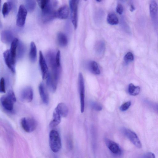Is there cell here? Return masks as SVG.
Returning <instances> with one entry per match:
<instances>
[{"instance_id":"obj_1","label":"cell","mask_w":158,"mask_h":158,"mask_svg":"<svg viewBox=\"0 0 158 158\" xmlns=\"http://www.w3.org/2000/svg\"><path fill=\"white\" fill-rule=\"evenodd\" d=\"M57 5V1L48 0L46 5L42 9V19L44 22H49L57 18L55 9Z\"/></svg>"},{"instance_id":"obj_2","label":"cell","mask_w":158,"mask_h":158,"mask_svg":"<svg viewBox=\"0 0 158 158\" xmlns=\"http://www.w3.org/2000/svg\"><path fill=\"white\" fill-rule=\"evenodd\" d=\"M17 99L14 92L9 91L7 94L2 96L1 102L3 107L8 112H12L14 110V103Z\"/></svg>"},{"instance_id":"obj_3","label":"cell","mask_w":158,"mask_h":158,"mask_svg":"<svg viewBox=\"0 0 158 158\" xmlns=\"http://www.w3.org/2000/svg\"><path fill=\"white\" fill-rule=\"evenodd\" d=\"M49 144L51 150L54 153L59 152L62 148V141L58 132L52 130L49 134Z\"/></svg>"},{"instance_id":"obj_4","label":"cell","mask_w":158,"mask_h":158,"mask_svg":"<svg viewBox=\"0 0 158 158\" xmlns=\"http://www.w3.org/2000/svg\"><path fill=\"white\" fill-rule=\"evenodd\" d=\"M21 125L24 131L28 133L31 132L36 129L37 123L34 119L24 117L21 120Z\"/></svg>"},{"instance_id":"obj_5","label":"cell","mask_w":158,"mask_h":158,"mask_svg":"<svg viewBox=\"0 0 158 158\" xmlns=\"http://www.w3.org/2000/svg\"><path fill=\"white\" fill-rule=\"evenodd\" d=\"M79 1L71 0L69 1L71 17L72 23L75 29H76L78 24V9Z\"/></svg>"},{"instance_id":"obj_6","label":"cell","mask_w":158,"mask_h":158,"mask_svg":"<svg viewBox=\"0 0 158 158\" xmlns=\"http://www.w3.org/2000/svg\"><path fill=\"white\" fill-rule=\"evenodd\" d=\"M123 132L125 135L135 146L139 149L142 148L141 142L135 133L126 128L123 129Z\"/></svg>"},{"instance_id":"obj_7","label":"cell","mask_w":158,"mask_h":158,"mask_svg":"<svg viewBox=\"0 0 158 158\" xmlns=\"http://www.w3.org/2000/svg\"><path fill=\"white\" fill-rule=\"evenodd\" d=\"M27 14V10L23 5L19 7L17 19V25L19 27H23L25 23Z\"/></svg>"},{"instance_id":"obj_8","label":"cell","mask_w":158,"mask_h":158,"mask_svg":"<svg viewBox=\"0 0 158 158\" xmlns=\"http://www.w3.org/2000/svg\"><path fill=\"white\" fill-rule=\"evenodd\" d=\"M79 88L81 103V111L82 113L85 108V84L83 77L81 73H80L79 76Z\"/></svg>"},{"instance_id":"obj_9","label":"cell","mask_w":158,"mask_h":158,"mask_svg":"<svg viewBox=\"0 0 158 158\" xmlns=\"http://www.w3.org/2000/svg\"><path fill=\"white\" fill-rule=\"evenodd\" d=\"M3 57L5 63L11 71L14 73L15 72L16 60L12 57L10 50H8L3 53Z\"/></svg>"},{"instance_id":"obj_10","label":"cell","mask_w":158,"mask_h":158,"mask_svg":"<svg viewBox=\"0 0 158 158\" xmlns=\"http://www.w3.org/2000/svg\"><path fill=\"white\" fill-rule=\"evenodd\" d=\"M20 98L23 102H31L33 98V92L32 88L28 86L24 88L21 92Z\"/></svg>"},{"instance_id":"obj_11","label":"cell","mask_w":158,"mask_h":158,"mask_svg":"<svg viewBox=\"0 0 158 158\" xmlns=\"http://www.w3.org/2000/svg\"><path fill=\"white\" fill-rule=\"evenodd\" d=\"M39 63L42 79H45L49 71H48L46 60L42 52L41 51L39 52Z\"/></svg>"},{"instance_id":"obj_12","label":"cell","mask_w":158,"mask_h":158,"mask_svg":"<svg viewBox=\"0 0 158 158\" xmlns=\"http://www.w3.org/2000/svg\"><path fill=\"white\" fill-rule=\"evenodd\" d=\"M105 141L107 147L112 153L119 155L121 153V150L117 144L108 139H106Z\"/></svg>"},{"instance_id":"obj_13","label":"cell","mask_w":158,"mask_h":158,"mask_svg":"<svg viewBox=\"0 0 158 158\" xmlns=\"http://www.w3.org/2000/svg\"><path fill=\"white\" fill-rule=\"evenodd\" d=\"M39 91L41 98L43 103L47 105L49 101V97L48 93L45 86L42 82L39 85Z\"/></svg>"},{"instance_id":"obj_14","label":"cell","mask_w":158,"mask_h":158,"mask_svg":"<svg viewBox=\"0 0 158 158\" xmlns=\"http://www.w3.org/2000/svg\"><path fill=\"white\" fill-rule=\"evenodd\" d=\"M70 12L69 7L67 5H63L60 7L57 11V18L66 19L69 17Z\"/></svg>"},{"instance_id":"obj_15","label":"cell","mask_w":158,"mask_h":158,"mask_svg":"<svg viewBox=\"0 0 158 158\" xmlns=\"http://www.w3.org/2000/svg\"><path fill=\"white\" fill-rule=\"evenodd\" d=\"M46 79L47 85L48 89L52 92H55L57 88L58 82L52 78L49 72Z\"/></svg>"},{"instance_id":"obj_16","label":"cell","mask_w":158,"mask_h":158,"mask_svg":"<svg viewBox=\"0 0 158 158\" xmlns=\"http://www.w3.org/2000/svg\"><path fill=\"white\" fill-rule=\"evenodd\" d=\"M62 116L55 108L53 113V119L50 124L51 128H54L59 125L61 122Z\"/></svg>"},{"instance_id":"obj_17","label":"cell","mask_w":158,"mask_h":158,"mask_svg":"<svg viewBox=\"0 0 158 158\" xmlns=\"http://www.w3.org/2000/svg\"><path fill=\"white\" fill-rule=\"evenodd\" d=\"M14 39V38L13 33L10 31L5 30L2 33L1 39L2 41L5 43H8L11 42Z\"/></svg>"},{"instance_id":"obj_18","label":"cell","mask_w":158,"mask_h":158,"mask_svg":"<svg viewBox=\"0 0 158 158\" xmlns=\"http://www.w3.org/2000/svg\"><path fill=\"white\" fill-rule=\"evenodd\" d=\"M150 11L151 17L153 20H155L157 17L158 7L155 1H151L150 5Z\"/></svg>"},{"instance_id":"obj_19","label":"cell","mask_w":158,"mask_h":158,"mask_svg":"<svg viewBox=\"0 0 158 158\" xmlns=\"http://www.w3.org/2000/svg\"><path fill=\"white\" fill-rule=\"evenodd\" d=\"M62 117H66L68 115L69 110L66 105L64 103H59L55 108Z\"/></svg>"},{"instance_id":"obj_20","label":"cell","mask_w":158,"mask_h":158,"mask_svg":"<svg viewBox=\"0 0 158 158\" xmlns=\"http://www.w3.org/2000/svg\"><path fill=\"white\" fill-rule=\"evenodd\" d=\"M37 57V48L34 42H32L30 44V49L29 53V57L32 63L36 62Z\"/></svg>"},{"instance_id":"obj_21","label":"cell","mask_w":158,"mask_h":158,"mask_svg":"<svg viewBox=\"0 0 158 158\" xmlns=\"http://www.w3.org/2000/svg\"><path fill=\"white\" fill-rule=\"evenodd\" d=\"M57 40L58 43L60 46L64 47L67 45L68 39L64 33L62 32L58 33L57 35Z\"/></svg>"},{"instance_id":"obj_22","label":"cell","mask_w":158,"mask_h":158,"mask_svg":"<svg viewBox=\"0 0 158 158\" xmlns=\"http://www.w3.org/2000/svg\"><path fill=\"white\" fill-rule=\"evenodd\" d=\"M19 43V41L17 38H15L11 42L10 51L13 58L16 60L17 51Z\"/></svg>"},{"instance_id":"obj_23","label":"cell","mask_w":158,"mask_h":158,"mask_svg":"<svg viewBox=\"0 0 158 158\" xmlns=\"http://www.w3.org/2000/svg\"><path fill=\"white\" fill-rule=\"evenodd\" d=\"M95 51L97 54L102 55L104 53L105 49V44L103 41H99L97 42L95 45Z\"/></svg>"},{"instance_id":"obj_24","label":"cell","mask_w":158,"mask_h":158,"mask_svg":"<svg viewBox=\"0 0 158 158\" xmlns=\"http://www.w3.org/2000/svg\"><path fill=\"white\" fill-rule=\"evenodd\" d=\"M89 70L92 73L96 75H98L100 74L101 71L98 64L94 61L89 62L88 65Z\"/></svg>"},{"instance_id":"obj_25","label":"cell","mask_w":158,"mask_h":158,"mask_svg":"<svg viewBox=\"0 0 158 158\" xmlns=\"http://www.w3.org/2000/svg\"><path fill=\"white\" fill-rule=\"evenodd\" d=\"M13 7V5L10 1L5 2L3 4L2 13L4 17H6L8 15Z\"/></svg>"},{"instance_id":"obj_26","label":"cell","mask_w":158,"mask_h":158,"mask_svg":"<svg viewBox=\"0 0 158 158\" xmlns=\"http://www.w3.org/2000/svg\"><path fill=\"white\" fill-rule=\"evenodd\" d=\"M107 21L109 24L111 25H116L119 22L118 17L113 13H110L108 14Z\"/></svg>"},{"instance_id":"obj_27","label":"cell","mask_w":158,"mask_h":158,"mask_svg":"<svg viewBox=\"0 0 158 158\" xmlns=\"http://www.w3.org/2000/svg\"><path fill=\"white\" fill-rule=\"evenodd\" d=\"M128 91L129 94L132 96L138 95L140 91V88L138 86H135L132 83L129 85Z\"/></svg>"},{"instance_id":"obj_28","label":"cell","mask_w":158,"mask_h":158,"mask_svg":"<svg viewBox=\"0 0 158 158\" xmlns=\"http://www.w3.org/2000/svg\"><path fill=\"white\" fill-rule=\"evenodd\" d=\"M26 8L29 12H32L35 9L36 2L33 0H27L26 1Z\"/></svg>"},{"instance_id":"obj_29","label":"cell","mask_w":158,"mask_h":158,"mask_svg":"<svg viewBox=\"0 0 158 158\" xmlns=\"http://www.w3.org/2000/svg\"><path fill=\"white\" fill-rule=\"evenodd\" d=\"M134 59L133 54L130 52L128 53L125 56L124 59L126 63H128L133 61Z\"/></svg>"},{"instance_id":"obj_30","label":"cell","mask_w":158,"mask_h":158,"mask_svg":"<svg viewBox=\"0 0 158 158\" xmlns=\"http://www.w3.org/2000/svg\"><path fill=\"white\" fill-rule=\"evenodd\" d=\"M0 92L1 93L6 92L5 83V79L4 78H2L0 82Z\"/></svg>"},{"instance_id":"obj_31","label":"cell","mask_w":158,"mask_h":158,"mask_svg":"<svg viewBox=\"0 0 158 158\" xmlns=\"http://www.w3.org/2000/svg\"><path fill=\"white\" fill-rule=\"evenodd\" d=\"M131 104V102L130 101H128L125 103L120 107V110L123 112L127 110L129 108Z\"/></svg>"},{"instance_id":"obj_32","label":"cell","mask_w":158,"mask_h":158,"mask_svg":"<svg viewBox=\"0 0 158 158\" xmlns=\"http://www.w3.org/2000/svg\"><path fill=\"white\" fill-rule=\"evenodd\" d=\"M91 106L94 110L96 111H101L102 109V106L100 104L97 103H92Z\"/></svg>"},{"instance_id":"obj_33","label":"cell","mask_w":158,"mask_h":158,"mask_svg":"<svg viewBox=\"0 0 158 158\" xmlns=\"http://www.w3.org/2000/svg\"><path fill=\"white\" fill-rule=\"evenodd\" d=\"M139 158H156L155 154L152 152H147L141 155Z\"/></svg>"},{"instance_id":"obj_34","label":"cell","mask_w":158,"mask_h":158,"mask_svg":"<svg viewBox=\"0 0 158 158\" xmlns=\"http://www.w3.org/2000/svg\"><path fill=\"white\" fill-rule=\"evenodd\" d=\"M18 47H19V48H18V55L19 56V57H20V56H21L22 55H23L24 50H25V46H24L23 44L19 42Z\"/></svg>"},{"instance_id":"obj_35","label":"cell","mask_w":158,"mask_h":158,"mask_svg":"<svg viewBox=\"0 0 158 158\" xmlns=\"http://www.w3.org/2000/svg\"><path fill=\"white\" fill-rule=\"evenodd\" d=\"M116 11L119 14H122L124 11V8L122 5L120 4H118L116 7Z\"/></svg>"},{"instance_id":"obj_36","label":"cell","mask_w":158,"mask_h":158,"mask_svg":"<svg viewBox=\"0 0 158 158\" xmlns=\"http://www.w3.org/2000/svg\"><path fill=\"white\" fill-rule=\"evenodd\" d=\"M60 51L59 50L56 53V63L59 66H60Z\"/></svg>"},{"instance_id":"obj_37","label":"cell","mask_w":158,"mask_h":158,"mask_svg":"<svg viewBox=\"0 0 158 158\" xmlns=\"http://www.w3.org/2000/svg\"><path fill=\"white\" fill-rule=\"evenodd\" d=\"M135 8L133 5H131L130 8V10L131 12H133L135 10Z\"/></svg>"},{"instance_id":"obj_38","label":"cell","mask_w":158,"mask_h":158,"mask_svg":"<svg viewBox=\"0 0 158 158\" xmlns=\"http://www.w3.org/2000/svg\"></svg>"}]
</instances>
